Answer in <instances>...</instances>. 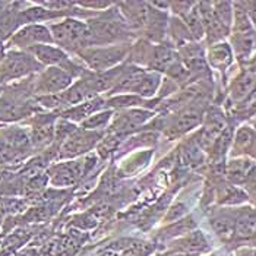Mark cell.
<instances>
[{"instance_id": "1", "label": "cell", "mask_w": 256, "mask_h": 256, "mask_svg": "<svg viewBox=\"0 0 256 256\" xmlns=\"http://www.w3.org/2000/svg\"><path fill=\"white\" fill-rule=\"evenodd\" d=\"M42 66L28 52L8 50L3 60L0 62V79L3 82L18 80L30 76L31 74L40 72Z\"/></svg>"}, {"instance_id": "2", "label": "cell", "mask_w": 256, "mask_h": 256, "mask_svg": "<svg viewBox=\"0 0 256 256\" xmlns=\"http://www.w3.org/2000/svg\"><path fill=\"white\" fill-rule=\"evenodd\" d=\"M53 42L68 50H75L91 41L90 26L75 20H66L48 26Z\"/></svg>"}, {"instance_id": "3", "label": "cell", "mask_w": 256, "mask_h": 256, "mask_svg": "<svg viewBox=\"0 0 256 256\" xmlns=\"http://www.w3.org/2000/svg\"><path fill=\"white\" fill-rule=\"evenodd\" d=\"M52 42L53 38L48 26L42 24H28L20 26L6 44L12 47V50L26 52L31 47H36L40 44H52Z\"/></svg>"}, {"instance_id": "4", "label": "cell", "mask_w": 256, "mask_h": 256, "mask_svg": "<svg viewBox=\"0 0 256 256\" xmlns=\"http://www.w3.org/2000/svg\"><path fill=\"white\" fill-rule=\"evenodd\" d=\"M70 74L62 68H47L34 82V92L40 97L60 94L70 84Z\"/></svg>"}, {"instance_id": "5", "label": "cell", "mask_w": 256, "mask_h": 256, "mask_svg": "<svg viewBox=\"0 0 256 256\" xmlns=\"http://www.w3.org/2000/svg\"><path fill=\"white\" fill-rule=\"evenodd\" d=\"M30 113L31 108L20 92H3L0 96V123L16 122L26 118Z\"/></svg>"}, {"instance_id": "6", "label": "cell", "mask_w": 256, "mask_h": 256, "mask_svg": "<svg viewBox=\"0 0 256 256\" xmlns=\"http://www.w3.org/2000/svg\"><path fill=\"white\" fill-rule=\"evenodd\" d=\"M40 64H46L48 68H62L69 72V68H72V63L69 62L68 56L60 50L59 47H54L52 44H40L36 47H31L26 50Z\"/></svg>"}, {"instance_id": "7", "label": "cell", "mask_w": 256, "mask_h": 256, "mask_svg": "<svg viewBox=\"0 0 256 256\" xmlns=\"http://www.w3.org/2000/svg\"><path fill=\"white\" fill-rule=\"evenodd\" d=\"M124 54H126L124 47H112V48H101V50H88L82 56L96 70H104L116 64Z\"/></svg>"}, {"instance_id": "8", "label": "cell", "mask_w": 256, "mask_h": 256, "mask_svg": "<svg viewBox=\"0 0 256 256\" xmlns=\"http://www.w3.org/2000/svg\"><path fill=\"white\" fill-rule=\"evenodd\" d=\"M80 173V164L76 162H62L53 166L47 176L53 186H69L76 182Z\"/></svg>"}, {"instance_id": "9", "label": "cell", "mask_w": 256, "mask_h": 256, "mask_svg": "<svg viewBox=\"0 0 256 256\" xmlns=\"http://www.w3.org/2000/svg\"><path fill=\"white\" fill-rule=\"evenodd\" d=\"M25 194V178L20 173L2 172L0 173V196L16 198Z\"/></svg>"}, {"instance_id": "10", "label": "cell", "mask_w": 256, "mask_h": 256, "mask_svg": "<svg viewBox=\"0 0 256 256\" xmlns=\"http://www.w3.org/2000/svg\"><path fill=\"white\" fill-rule=\"evenodd\" d=\"M91 37H97L98 41H114L124 37V30L116 20H101L92 24L90 28Z\"/></svg>"}, {"instance_id": "11", "label": "cell", "mask_w": 256, "mask_h": 256, "mask_svg": "<svg viewBox=\"0 0 256 256\" xmlns=\"http://www.w3.org/2000/svg\"><path fill=\"white\" fill-rule=\"evenodd\" d=\"M97 135H78L76 138H68L69 140L64 144L62 156L63 157H70V156H76L80 152H85L86 150H91L97 140Z\"/></svg>"}, {"instance_id": "12", "label": "cell", "mask_w": 256, "mask_h": 256, "mask_svg": "<svg viewBox=\"0 0 256 256\" xmlns=\"http://www.w3.org/2000/svg\"><path fill=\"white\" fill-rule=\"evenodd\" d=\"M20 12V10H12L0 16V41L8 42L10 37L22 26Z\"/></svg>"}, {"instance_id": "13", "label": "cell", "mask_w": 256, "mask_h": 256, "mask_svg": "<svg viewBox=\"0 0 256 256\" xmlns=\"http://www.w3.org/2000/svg\"><path fill=\"white\" fill-rule=\"evenodd\" d=\"M236 232L238 236H252L256 232V210H249L243 212L236 221Z\"/></svg>"}, {"instance_id": "14", "label": "cell", "mask_w": 256, "mask_h": 256, "mask_svg": "<svg viewBox=\"0 0 256 256\" xmlns=\"http://www.w3.org/2000/svg\"><path fill=\"white\" fill-rule=\"evenodd\" d=\"M158 85V76L151 75V76H142L139 79V82L135 85V88L132 91L138 92L140 96H152L154 91L157 90Z\"/></svg>"}, {"instance_id": "15", "label": "cell", "mask_w": 256, "mask_h": 256, "mask_svg": "<svg viewBox=\"0 0 256 256\" xmlns=\"http://www.w3.org/2000/svg\"><path fill=\"white\" fill-rule=\"evenodd\" d=\"M100 102H101V101L97 100V101H90V102L80 104L76 108H72V110L66 112V113H64V118H74V120H80V118H86V116H90L91 112H94V110L98 107Z\"/></svg>"}, {"instance_id": "16", "label": "cell", "mask_w": 256, "mask_h": 256, "mask_svg": "<svg viewBox=\"0 0 256 256\" xmlns=\"http://www.w3.org/2000/svg\"><path fill=\"white\" fill-rule=\"evenodd\" d=\"M210 58H211L212 63L216 66H222V64H227L232 60V54H230V50L222 44V46H218L216 48H212Z\"/></svg>"}, {"instance_id": "17", "label": "cell", "mask_w": 256, "mask_h": 256, "mask_svg": "<svg viewBox=\"0 0 256 256\" xmlns=\"http://www.w3.org/2000/svg\"><path fill=\"white\" fill-rule=\"evenodd\" d=\"M18 160H22L18 152H15L14 150H10L4 140L0 138V164H10V162H15Z\"/></svg>"}, {"instance_id": "18", "label": "cell", "mask_w": 256, "mask_h": 256, "mask_svg": "<svg viewBox=\"0 0 256 256\" xmlns=\"http://www.w3.org/2000/svg\"><path fill=\"white\" fill-rule=\"evenodd\" d=\"M212 226H214L216 232L221 236H230L234 230V222L228 218H216L212 221Z\"/></svg>"}, {"instance_id": "19", "label": "cell", "mask_w": 256, "mask_h": 256, "mask_svg": "<svg viewBox=\"0 0 256 256\" xmlns=\"http://www.w3.org/2000/svg\"><path fill=\"white\" fill-rule=\"evenodd\" d=\"M173 63V54L167 48H158L156 56H154V66L157 69H166Z\"/></svg>"}, {"instance_id": "20", "label": "cell", "mask_w": 256, "mask_h": 256, "mask_svg": "<svg viewBox=\"0 0 256 256\" xmlns=\"http://www.w3.org/2000/svg\"><path fill=\"white\" fill-rule=\"evenodd\" d=\"M110 118V113H101V114H97V116H92L91 118H88L84 126L86 129H96V128H101L107 123V120Z\"/></svg>"}, {"instance_id": "21", "label": "cell", "mask_w": 256, "mask_h": 256, "mask_svg": "<svg viewBox=\"0 0 256 256\" xmlns=\"http://www.w3.org/2000/svg\"><path fill=\"white\" fill-rule=\"evenodd\" d=\"M198 116L196 114H186V116H182V118H178V123H176V128H178V130H188V129H190V128H194L195 124L198 123Z\"/></svg>"}, {"instance_id": "22", "label": "cell", "mask_w": 256, "mask_h": 256, "mask_svg": "<svg viewBox=\"0 0 256 256\" xmlns=\"http://www.w3.org/2000/svg\"><path fill=\"white\" fill-rule=\"evenodd\" d=\"M255 79L250 75H246L243 79H240V82L236 85V96L237 97H243L244 94H248V91L252 88Z\"/></svg>"}, {"instance_id": "23", "label": "cell", "mask_w": 256, "mask_h": 256, "mask_svg": "<svg viewBox=\"0 0 256 256\" xmlns=\"http://www.w3.org/2000/svg\"><path fill=\"white\" fill-rule=\"evenodd\" d=\"M188 20H189V26H190L192 32H195V36H196V37H200V36H202V24H200V18H199V15H198L195 10L189 15Z\"/></svg>"}, {"instance_id": "24", "label": "cell", "mask_w": 256, "mask_h": 256, "mask_svg": "<svg viewBox=\"0 0 256 256\" xmlns=\"http://www.w3.org/2000/svg\"><path fill=\"white\" fill-rule=\"evenodd\" d=\"M4 54H6V42L0 41V62L3 60Z\"/></svg>"}, {"instance_id": "25", "label": "cell", "mask_w": 256, "mask_h": 256, "mask_svg": "<svg viewBox=\"0 0 256 256\" xmlns=\"http://www.w3.org/2000/svg\"><path fill=\"white\" fill-rule=\"evenodd\" d=\"M14 256H37V254L34 252V250H25V252H22L20 255H14Z\"/></svg>"}]
</instances>
